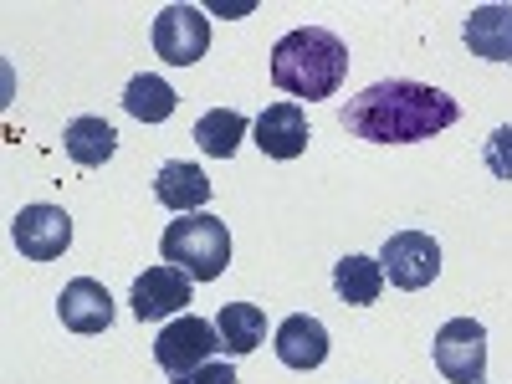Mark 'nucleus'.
<instances>
[{"mask_svg":"<svg viewBox=\"0 0 512 384\" xmlns=\"http://www.w3.org/2000/svg\"><path fill=\"white\" fill-rule=\"evenodd\" d=\"M456 118L461 108L451 93L431 88V82L390 77V82H374V88L354 93L338 123L364 144H420V139L446 134Z\"/></svg>","mask_w":512,"mask_h":384,"instance_id":"f257e3e1","label":"nucleus"},{"mask_svg":"<svg viewBox=\"0 0 512 384\" xmlns=\"http://www.w3.org/2000/svg\"><path fill=\"white\" fill-rule=\"evenodd\" d=\"M349 77V47L328 26H297L272 47V82L282 93L318 103L333 98Z\"/></svg>","mask_w":512,"mask_h":384,"instance_id":"f03ea898","label":"nucleus"},{"mask_svg":"<svg viewBox=\"0 0 512 384\" xmlns=\"http://www.w3.org/2000/svg\"><path fill=\"white\" fill-rule=\"evenodd\" d=\"M164 267H180L190 282H216L231 267V231L221 216H180L159 236Z\"/></svg>","mask_w":512,"mask_h":384,"instance_id":"7ed1b4c3","label":"nucleus"},{"mask_svg":"<svg viewBox=\"0 0 512 384\" xmlns=\"http://www.w3.org/2000/svg\"><path fill=\"white\" fill-rule=\"evenodd\" d=\"M226 344H221V333H216V323H205V318H195V313H185V318H175L169 328H159V338H154V364L164 369V374H190V369H200V364H210Z\"/></svg>","mask_w":512,"mask_h":384,"instance_id":"20e7f679","label":"nucleus"},{"mask_svg":"<svg viewBox=\"0 0 512 384\" xmlns=\"http://www.w3.org/2000/svg\"><path fill=\"white\" fill-rule=\"evenodd\" d=\"M436 369L451 384H487V328L477 318H451L436 333Z\"/></svg>","mask_w":512,"mask_h":384,"instance_id":"39448f33","label":"nucleus"},{"mask_svg":"<svg viewBox=\"0 0 512 384\" xmlns=\"http://www.w3.org/2000/svg\"><path fill=\"white\" fill-rule=\"evenodd\" d=\"M379 267L400 292H420V287H431L441 277V246L425 231H395L379 251Z\"/></svg>","mask_w":512,"mask_h":384,"instance_id":"423d86ee","label":"nucleus"},{"mask_svg":"<svg viewBox=\"0 0 512 384\" xmlns=\"http://www.w3.org/2000/svg\"><path fill=\"white\" fill-rule=\"evenodd\" d=\"M11 241L26 262H57L72 246V216L62 205H21L11 221Z\"/></svg>","mask_w":512,"mask_h":384,"instance_id":"0eeeda50","label":"nucleus"},{"mask_svg":"<svg viewBox=\"0 0 512 384\" xmlns=\"http://www.w3.org/2000/svg\"><path fill=\"white\" fill-rule=\"evenodd\" d=\"M154 52L169 67H195L210 52V21L195 6H164L154 16Z\"/></svg>","mask_w":512,"mask_h":384,"instance_id":"6e6552de","label":"nucleus"},{"mask_svg":"<svg viewBox=\"0 0 512 384\" xmlns=\"http://www.w3.org/2000/svg\"><path fill=\"white\" fill-rule=\"evenodd\" d=\"M190 287H195V282H190L180 267H149V272L134 282V292H128V308H134L139 323L175 318V313L190 303Z\"/></svg>","mask_w":512,"mask_h":384,"instance_id":"1a4fd4ad","label":"nucleus"},{"mask_svg":"<svg viewBox=\"0 0 512 384\" xmlns=\"http://www.w3.org/2000/svg\"><path fill=\"white\" fill-rule=\"evenodd\" d=\"M57 318H62V328H72V333H103V328L113 323V297H108V287L93 282V277H72V282L62 287V297H57Z\"/></svg>","mask_w":512,"mask_h":384,"instance_id":"9d476101","label":"nucleus"},{"mask_svg":"<svg viewBox=\"0 0 512 384\" xmlns=\"http://www.w3.org/2000/svg\"><path fill=\"white\" fill-rule=\"evenodd\" d=\"M308 113L303 103H272L262 118H256V149L267 159H297L308 149Z\"/></svg>","mask_w":512,"mask_h":384,"instance_id":"9b49d317","label":"nucleus"},{"mask_svg":"<svg viewBox=\"0 0 512 384\" xmlns=\"http://www.w3.org/2000/svg\"><path fill=\"white\" fill-rule=\"evenodd\" d=\"M277 359L287 369H318L328 359V328L313 313H292L277 323Z\"/></svg>","mask_w":512,"mask_h":384,"instance_id":"f8f14e48","label":"nucleus"},{"mask_svg":"<svg viewBox=\"0 0 512 384\" xmlns=\"http://www.w3.org/2000/svg\"><path fill=\"white\" fill-rule=\"evenodd\" d=\"M154 200H159L164 210L195 216V210L210 200V180H205V169H200V164H185V159L159 164V175H154Z\"/></svg>","mask_w":512,"mask_h":384,"instance_id":"ddd939ff","label":"nucleus"},{"mask_svg":"<svg viewBox=\"0 0 512 384\" xmlns=\"http://www.w3.org/2000/svg\"><path fill=\"white\" fill-rule=\"evenodd\" d=\"M461 41L482 62H512V6H477L461 26Z\"/></svg>","mask_w":512,"mask_h":384,"instance_id":"4468645a","label":"nucleus"},{"mask_svg":"<svg viewBox=\"0 0 512 384\" xmlns=\"http://www.w3.org/2000/svg\"><path fill=\"white\" fill-rule=\"evenodd\" d=\"M62 144H67V159H72V164L103 169V164L113 159V149H118V134H113L108 118H72L67 134H62Z\"/></svg>","mask_w":512,"mask_h":384,"instance_id":"2eb2a0df","label":"nucleus"},{"mask_svg":"<svg viewBox=\"0 0 512 384\" xmlns=\"http://www.w3.org/2000/svg\"><path fill=\"white\" fill-rule=\"evenodd\" d=\"M216 333H221V344L231 359H246L262 349V338H267V313L256 308V303H226L221 318H216Z\"/></svg>","mask_w":512,"mask_h":384,"instance_id":"dca6fc26","label":"nucleus"},{"mask_svg":"<svg viewBox=\"0 0 512 384\" xmlns=\"http://www.w3.org/2000/svg\"><path fill=\"white\" fill-rule=\"evenodd\" d=\"M333 292L344 297L349 308L379 303V292H384V267H379V256H344V262H333Z\"/></svg>","mask_w":512,"mask_h":384,"instance_id":"f3484780","label":"nucleus"},{"mask_svg":"<svg viewBox=\"0 0 512 384\" xmlns=\"http://www.w3.org/2000/svg\"><path fill=\"white\" fill-rule=\"evenodd\" d=\"M175 88H169L164 77L154 72H139L134 82L123 88V113L128 118H139V123H164V118H175Z\"/></svg>","mask_w":512,"mask_h":384,"instance_id":"a211bd4d","label":"nucleus"},{"mask_svg":"<svg viewBox=\"0 0 512 384\" xmlns=\"http://www.w3.org/2000/svg\"><path fill=\"white\" fill-rule=\"evenodd\" d=\"M241 134H246V118H241L236 108H210V113L195 123V144H200V154H210V159H231L236 144H241Z\"/></svg>","mask_w":512,"mask_h":384,"instance_id":"6ab92c4d","label":"nucleus"},{"mask_svg":"<svg viewBox=\"0 0 512 384\" xmlns=\"http://www.w3.org/2000/svg\"><path fill=\"white\" fill-rule=\"evenodd\" d=\"M487 169L497 180H512V123H502L497 134L487 139Z\"/></svg>","mask_w":512,"mask_h":384,"instance_id":"aec40b11","label":"nucleus"},{"mask_svg":"<svg viewBox=\"0 0 512 384\" xmlns=\"http://www.w3.org/2000/svg\"><path fill=\"white\" fill-rule=\"evenodd\" d=\"M175 384H236V369H231V364H216V359H210V364H200V369L180 374Z\"/></svg>","mask_w":512,"mask_h":384,"instance_id":"412c9836","label":"nucleus"}]
</instances>
